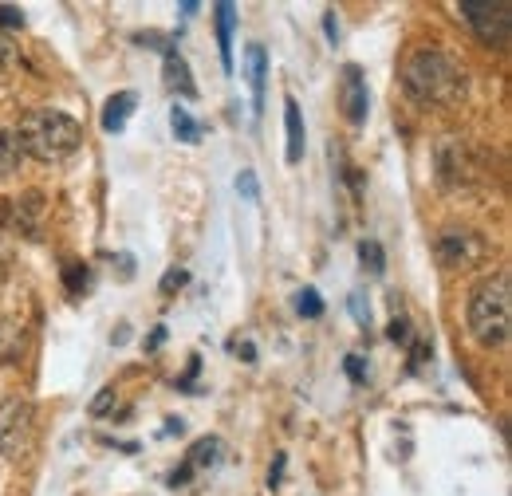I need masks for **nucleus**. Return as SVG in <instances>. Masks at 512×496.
<instances>
[{"mask_svg":"<svg viewBox=\"0 0 512 496\" xmlns=\"http://www.w3.org/2000/svg\"><path fill=\"white\" fill-rule=\"evenodd\" d=\"M280 477H284V453L276 457V465H272V473H268V485H280Z\"/></svg>","mask_w":512,"mask_h":496,"instance_id":"nucleus-29","label":"nucleus"},{"mask_svg":"<svg viewBox=\"0 0 512 496\" xmlns=\"http://www.w3.org/2000/svg\"><path fill=\"white\" fill-rule=\"evenodd\" d=\"M186 284H190V272H186V268H170V272L162 276V292H166V296H170L174 288H186Z\"/></svg>","mask_w":512,"mask_h":496,"instance_id":"nucleus-20","label":"nucleus"},{"mask_svg":"<svg viewBox=\"0 0 512 496\" xmlns=\"http://www.w3.org/2000/svg\"><path fill=\"white\" fill-rule=\"evenodd\" d=\"M67 288H71V292L87 288V264H71V268H67Z\"/></svg>","mask_w":512,"mask_h":496,"instance_id":"nucleus-24","label":"nucleus"},{"mask_svg":"<svg viewBox=\"0 0 512 496\" xmlns=\"http://www.w3.org/2000/svg\"><path fill=\"white\" fill-rule=\"evenodd\" d=\"M134 107H138V95H134V91H119V95H111V99H107V107H103V130H107V134H119V130L127 126Z\"/></svg>","mask_w":512,"mask_h":496,"instance_id":"nucleus-14","label":"nucleus"},{"mask_svg":"<svg viewBox=\"0 0 512 496\" xmlns=\"http://www.w3.org/2000/svg\"><path fill=\"white\" fill-rule=\"evenodd\" d=\"M111 402H115V386H103V390H99V398L91 402V414H95V418H103V414L111 410Z\"/></svg>","mask_w":512,"mask_h":496,"instance_id":"nucleus-22","label":"nucleus"},{"mask_svg":"<svg viewBox=\"0 0 512 496\" xmlns=\"http://www.w3.org/2000/svg\"><path fill=\"white\" fill-rule=\"evenodd\" d=\"M323 32H327V40H331V44L339 40V28H335V12H327V16H323Z\"/></svg>","mask_w":512,"mask_h":496,"instance_id":"nucleus-27","label":"nucleus"},{"mask_svg":"<svg viewBox=\"0 0 512 496\" xmlns=\"http://www.w3.org/2000/svg\"><path fill=\"white\" fill-rule=\"evenodd\" d=\"M213 16H217V48H221V63H225V71H233V24H237V8H233L229 0H221V4L213 8Z\"/></svg>","mask_w":512,"mask_h":496,"instance_id":"nucleus-12","label":"nucleus"},{"mask_svg":"<svg viewBox=\"0 0 512 496\" xmlns=\"http://www.w3.org/2000/svg\"><path fill=\"white\" fill-rule=\"evenodd\" d=\"M457 12L465 16V24L477 32V40L485 48L505 52L512 36V4L509 0H461Z\"/></svg>","mask_w":512,"mask_h":496,"instance_id":"nucleus-4","label":"nucleus"},{"mask_svg":"<svg viewBox=\"0 0 512 496\" xmlns=\"http://www.w3.org/2000/svg\"><path fill=\"white\" fill-rule=\"evenodd\" d=\"M237 355H245V359H256L253 343H237Z\"/></svg>","mask_w":512,"mask_h":496,"instance_id":"nucleus-31","label":"nucleus"},{"mask_svg":"<svg viewBox=\"0 0 512 496\" xmlns=\"http://www.w3.org/2000/svg\"><path fill=\"white\" fill-rule=\"evenodd\" d=\"M20 142H16V134L12 130H4L0 126V178H8V174H16V166H20Z\"/></svg>","mask_w":512,"mask_h":496,"instance_id":"nucleus-15","label":"nucleus"},{"mask_svg":"<svg viewBox=\"0 0 512 496\" xmlns=\"http://www.w3.org/2000/svg\"><path fill=\"white\" fill-rule=\"evenodd\" d=\"M36 437V406L20 394H8L0 402V457L20 461L32 449Z\"/></svg>","mask_w":512,"mask_h":496,"instance_id":"nucleus-5","label":"nucleus"},{"mask_svg":"<svg viewBox=\"0 0 512 496\" xmlns=\"http://www.w3.org/2000/svg\"><path fill=\"white\" fill-rule=\"evenodd\" d=\"M245 75H249V87H253V107L256 115L264 111V83H268V52L260 44H249L245 52Z\"/></svg>","mask_w":512,"mask_h":496,"instance_id":"nucleus-11","label":"nucleus"},{"mask_svg":"<svg viewBox=\"0 0 512 496\" xmlns=\"http://www.w3.org/2000/svg\"><path fill=\"white\" fill-rule=\"evenodd\" d=\"M44 197L40 193H24V197H16V201H4V217L20 229V233H28V237H36L40 233V213H44V205H40Z\"/></svg>","mask_w":512,"mask_h":496,"instance_id":"nucleus-9","label":"nucleus"},{"mask_svg":"<svg viewBox=\"0 0 512 496\" xmlns=\"http://www.w3.org/2000/svg\"><path fill=\"white\" fill-rule=\"evenodd\" d=\"M296 311L304 315V319H320L323 315V300L316 288H304V292H296Z\"/></svg>","mask_w":512,"mask_h":496,"instance_id":"nucleus-18","label":"nucleus"},{"mask_svg":"<svg viewBox=\"0 0 512 496\" xmlns=\"http://www.w3.org/2000/svg\"><path fill=\"white\" fill-rule=\"evenodd\" d=\"M12 351H16V331H12V323L0 319V359H8Z\"/></svg>","mask_w":512,"mask_h":496,"instance_id":"nucleus-23","label":"nucleus"},{"mask_svg":"<svg viewBox=\"0 0 512 496\" xmlns=\"http://www.w3.org/2000/svg\"><path fill=\"white\" fill-rule=\"evenodd\" d=\"M217 453H221V441H217V437H201V441H193L190 453H186V461L170 473V485H174V489L190 485L193 473H201V469H213V465H217Z\"/></svg>","mask_w":512,"mask_h":496,"instance_id":"nucleus-8","label":"nucleus"},{"mask_svg":"<svg viewBox=\"0 0 512 496\" xmlns=\"http://www.w3.org/2000/svg\"><path fill=\"white\" fill-rule=\"evenodd\" d=\"M284 126H288V162L296 166L304 158V115H300V103L292 95L284 99Z\"/></svg>","mask_w":512,"mask_h":496,"instance_id":"nucleus-13","label":"nucleus"},{"mask_svg":"<svg viewBox=\"0 0 512 496\" xmlns=\"http://www.w3.org/2000/svg\"><path fill=\"white\" fill-rule=\"evenodd\" d=\"M162 339H166V327H154V335H150V343H146V347H150V351H158V347H162Z\"/></svg>","mask_w":512,"mask_h":496,"instance_id":"nucleus-30","label":"nucleus"},{"mask_svg":"<svg viewBox=\"0 0 512 496\" xmlns=\"http://www.w3.org/2000/svg\"><path fill=\"white\" fill-rule=\"evenodd\" d=\"M339 107H343V119L351 126L367 123L371 95H367V79H363V67H359V63H347V67H343V79H339Z\"/></svg>","mask_w":512,"mask_h":496,"instance_id":"nucleus-7","label":"nucleus"},{"mask_svg":"<svg viewBox=\"0 0 512 496\" xmlns=\"http://www.w3.org/2000/svg\"><path fill=\"white\" fill-rule=\"evenodd\" d=\"M359 260H363V268H367L371 276H383L386 256H383V245H379V241H363V245H359Z\"/></svg>","mask_w":512,"mask_h":496,"instance_id":"nucleus-17","label":"nucleus"},{"mask_svg":"<svg viewBox=\"0 0 512 496\" xmlns=\"http://www.w3.org/2000/svg\"><path fill=\"white\" fill-rule=\"evenodd\" d=\"M465 319H469V331H473V339H477V343H485V347H501V343H509V331H512V280H509V272L485 276V280L469 292Z\"/></svg>","mask_w":512,"mask_h":496,"instance_id":"nucleus-3","label":"nucleus"},{"mask_svg":"<svg viewBox=\"0 0 512 496\" xmlns=\"http://www.w3.org/2000/svg\"><path fill=\"white\" fill-rule=\"evenodd\" d=\"M390 339H394L398 347H414V327H410V319H390Z\"/></svg>","mask_w":512,"mask_h":496,"instance_id":"nucleus-19","label":"nucleus"},{"mask_svg":"<svg viewBox=\"0 0 512 496\" xmlns=\"http://www.w3.org/2000/svg\"><path fill=\"white\" fill-rule=\"evenodd\" d=\"M237 189H241V193H245V197H249V201H256V193H260V189H256L253 170H245V174H241V178H237Z\"/></svg>","mask_w":512,"mask_h":496,"instance_id":"nucleus-26","label":"nucleus"},{"mask_svg":"<svg viewBox=\"0 0 512 496\" xmlns=\"http://www.w3.org/2000/svg\"><path fill=\"white\" fill-rule=\"evenodd\" d=\"M438 260L446 268H461L465 272V268H473V264L485 260V241L473 229H446L438 237Z\"/></svg>","mask_w":512,"mask_h":496,"instance_id":"nucleus-6","label":"nucleus"},{"mask_svg":"<svg viewBox=\"0 0 512 496\" xmlns=\"http://www.w3.org/2000/svg\"><path fill=\"white\" fill-rule=\"evenodd\" d=\"M162 75H166V83H170L178 95H186V99H193V95H197V83H193L190 63H186V56H182V52L166 48V56H162Z\"/></svg>","mask_w":512,"mask_h":496,"instance_id":"nucleus-10","label":"nucleus"},{"mask_svg":"<svg viewBox=\"0 0 512 496\" xmlns=\"http://www.w3.org/2000/svg\"><path fill=\"white\" fill-rule=\"evenodd\" d=\"M170 126H174L178 142H197V138H201V123L193 119L186 107H174V115H170Z\"/></svg>","mask_w":512,"mask_h":496,"instance_id":"nucleus-16","label":"nucleus"},{"mask_svg":"<svg viewBox=\"0 0 512 496\" xmlns=\"http://www.w3.org/2000/svg\"><path fill=\"white\" fill-rule=\"evenodd\" d=\"M402 91L422 107H453L465 99V71L442 48H418L402 63Z\"/></svg>","mask_w":512,"mask_h":496,"instance_id":"nucleus-1","label":"nucleus"},{"mask_svg":"<svg viewBox=\"0 0 512 496\" xmlns=\"http://www.w3.org/2000/svg\"><path fill=\"white\" fill-rule=\"evenodd\" d=\"M12 134L20 142V154L36 162H64L83 142V126L64 111H28Z\"/></svg>","mask_w":512,"mask_h":496,"instance_id":"nucleus-2","label":"nucleus"},{"mask_svg":"<svg viewBox=\"0 0 512 496\" xmlns=\"http://www.w3.org/2000/svg\"><path fill=\"white\" fill-rule=\"evenodd\" d=\"M351 311H355V319H359L363 327L371 323V311H367V308H363V304H359V296H351Z\"/></svg>","mask_w":512,"mask_h":496,"instance_id":"nucleus-28","label":"nucleus"},{"mask_svg":"<svg viewBox=\"0 0 512 496\" xmlns=\"http://www.w3.org/2000/svg\"><path fill=\"white\" fill-rule=\"evenodd\" d=\"M8 272V248H4V241H0V276Z\"/></svg>","mask_w":512,"mask_h":496,"instance_id":"nucleus-32","label":"nucleus"},{"mask_svg":"<svg viewBox=\"0 0 512 496\" xmlns=\"http://www.w3.org/2000/svg\"><path fill=\"white\" fill-rule=\"evenodd\" d=\"M343 367H347V378H351V382H367V367H363V359H359V355H347V363H343Z\"/></svg>","mask_w":512,"mask_h":496,"instance_id":"nucleus-25","label":"nucleus"},{"mask_svg":"<svg viewBox=\"0 0 512 496\" xmlns=\"http://www.w3.org/2000/svg\"><path fill=\"white\" fill-rule=\"evenodd\" d=\"M0 28H24V12L16 4H0Z\"/></svg>","mask_w":512,"mask_h":496,"instance_id":"nucleus-21","label":"nucleus"}]
</instances>
